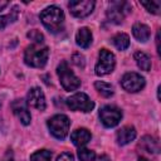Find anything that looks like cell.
I'll return each instance as SVG.
<instances>
[{
	"label": "cell",
	"mask_w": 161,
	"mask_h": 161,
	"mask_svg": "<svg viewBox=\"0 0 161 161\" xmlns=\"http://www.w3.org/2000/svg\"><path fill=\"white\" fill-rule=\"evenodd\" d=\"M40 20H42L43 25L49 31L58 33L63 29L64 13L60 8H58L55 5H50L40 13Z\"/></svg>",
	"instance_id": "1"
},
{
	"label": "cell",
	"mask_w": 161,
	"mask_h": 161,
	"mask_svg": "<svg viewBox=\"0 0 161 161\" xmlns=\"http://www.w3.org/2000/svg\"><path fill=\"white\" fill-rule=\"evenodd\" d=\"M49 57V49L40 47V44H31L25 49L24 60L28 65L34 68H43L47 64Z\"/></svg>",
	"instance_id": "2"
},
{
	"label": "cell",
	"mask_w": 161,
	"mask_h": 161,
	"mask_svg": "<svg viewBox=\"0 0 161 161\" xmlns=\"http://www.w3.org/2000/svg\"><path fill=\"white\" fill-rule=\"evenodd\" d=\"M69 127L70 121L65 114H55L48 119V128L50 133L58 140H63L67 137Z\"/></svg>",
	"instance_id": "3"
},
{
	"label": "cell",
	"mask_w": 161,
	"mask_h": 161,
	"mask_svg": "<svg viewBox=\"0 0 161 161\" xmlns=\"http://www.w3.org/2000/svg\"><path fill=\"white\" fill-rule=\"evenodd\" d=\"M57 74L59 77L60 84L65 91H75L80 86L79 78L70 70L67 62H62L57 68Z\"/></svg>",
	"instance_id": "4"
},
{
	"label": "cell",
	"mask_w": 161,
	"mask_h": 161,
	"mask_svg": "<svg viewBox=\"0 0 161 161\" xmlns=\"http://www.w3.org/2000/svg\"><path fill=\"white\" fill-rule=\"evenodd\" d=\"M116 65V58L113 53H111L107 49H101L98 54V62L96 64V74L97 75H106L111 73L114 69Z\"/></svg>",
	"instance_id": "5"
},
{
	"label": "cell",
	"mask_w": 161,
	"mask_h": 161,
	"mask_svg": "<svg viewBox=\"0 0 161 161\" xmlns=\"http://www.w3.org/2000/svg\"><path fill=\"white\" fill-rule=\"evenodd\" d=\"M67 106L72 111H80V112H91L94 107V102L86 94V93H75L67 98Z\"/></svg>",
	"instance_id": "6"
},
{
	"label": "cell",
	"mask_w": 161,
	"mask_h": 161,
	"mask_svg": "<svg viewBox=\"0 0 161 161\" xmlns=\"http://www.w3.org/2000/svg\"><path fill=\"white\" fill-rule=\"evenodd\" d=\"M122 118V111L116 106H104L99 109V119L106 127H114Z\"/></svg>",
	"instance_id": "7"
},
{
	"label": "cell",
	"mask_w": 161,
	"mask_h": 161,
	"mask_svg": "<svg viewBox=\"0 0 161 161\" xmlns=\"http://www.w3.org/2000/svg\"><path fill=\"white\" fill-rule=\"evenodd\" d=\"M131 11V6L128 3H123V1H113L111 3L108 10H107V16L109 19V21L114 23V24H121L126 16L127 13Z\"/></svg>",
	"instance_id": "8"
},
{
	"label": "cell",
	"mask_w": 161,
	"mask_h": 161,
	"mask_svg": "<svg viewBox=\"0 0 161 161\" xmlns=\"http://www.w3.org/2000/svg\"><path fill=\"white\" fill-rule=\"evenodd\" d=\"M121 86L123 87L125 91L135 93V92L141 91L145 87V78L141 74L135 73V72L126 73L121 79Z\"/></svg>",
	"instance_id": "9"
},
{
	"label": "cell",
	"mask_w": 161,
	"mask_h": 161,
	"mask_svg": "<svg viewBox=\"0 0 161 161\" xmlns=\"http://www.w3.org/2000/svg\"><path fill=\"white\" fill-rule=\"evenodd\" d=\"M68 8L73 16L86 18L93 11L94 1L93 0H73V1H69Z\"/></svg>",
	"instance_id": "10"
},
{
	"label": "cell",
	"mask_w": 161,
	"mask_h": 161,
	"mask_svg": "<svg viewBox=\"0 0 161 161\" xmlns=\"http://www.w3.org/2000/svg\"><path fill=\"white\" fill-rule=\"evenodd\" d=\"M11 109H13L14 114L20 119V122L24 126H28L30 123L31 116H30V112L28 109V106H26L25 101H23V99H15L11 103Z\"/></svg>",
	"instance_id": "11"
},
{
	"label": "cell",
	"mask_w": 161,
	"mask_h": 161,
	"mask_svg": "<svg viewBox=\"0 0 161 161\" xmlns=\"http://www.w3.org/2000/svg\"><path fill=\"white\" fill-rule=\"evenodd\" d=\"M28 103L39 111H44L47 107V102H45V97H44L43 91L38 87L31 88L28 93Z\"/></svg>",
	"instance_id": "12"
},
{
	"label": "cell",
	"mask_w": 161,
	"mask_h": 161,
	"mask_svg": "<svg viewBox=\"0 0 161 161\" xmlns=\"http://www.w3.org/2000/svg\"><path fill=\"white\" fill-rule=\"evenodd\" d=\"M136 137V130L133 126H125L117 131V143L125 146L133 141Z\"/></svg>",
	"instance_id": "13"
},
{
	"label": "cell",
	"mask_w": 161,
	"mask_h": 161,
	"mask_svg": "<svg viewBox=\"0 0 161 161\" xmlns=\"http://www.w3.org/2000/svg\"><path fill=\"white\" fill-rule=\"evenodd\" d=\"M91 138H92V135H91V132H89L88 130H86V128H77L75 131H73V132L70 133V140H72V142H73L75 146H78V147H82V146L87 145V143L91 141Z\"/></svg>",
	"instance_id": "14"
},
{
	"label": "cell",
	"mask_w": 161,
	"mask_h": 161,
	"mask_svg": "<svg viewBox=\"0 0 161 161\" xmlns=\"http://www.w3.org/2000/svg\"><path fill=\"white\" fill-rule=\"evenodd\" d=\"M75 43L80 47V48H88L92 44V33L88 28L83 26L77 31L75 35Z\"/></svg>",
	"instance_id": "15"
},
{
	"label": "cell",
	"mask_w": 161,
	"mask_h": 161,
	"mask_svg": "<svg viewBox=\"0 0 161 161\" xmlns=\"http://www.w3.org/2000/svg\"><path fill=\"white\" fill-rule=\"evenodd\" d=\"M132 34L133 36L138 40V42H147L148 38H150V28L145 24H141V23H137L133 25L132 28Z\"/></svg>",
	"instance_id": "16"
},
{
	"label": "cell",
	"mask_w": 161,
	"mask_h": 161,
	"mask_svg": "<svg viewBox=\"0 0 161 161\" xmlns=\"http://www.w3.org/2000/svg\"><path fill=\"white\" fill-rule=\"evenodd\" d=\"M140 147L142 150H145L146 152H150V153H157L160 151L158 141L151 136H145L140 142Z\"/></svg>",
	"instance_id": "17"
},
{
	"label": "cell",
	"mask_w": 161,
	"mask_h": 161,
	"mask_svg": "<svg viewBox=\"0 0 161 161\" xmlns=\"http://www.w3.org/2000/svg\"><path fill=\"white\" fill-rule=\"evenodd\" d=\"M135 60H136L138 68H141L142 70L148 72L151 69V58L148 54H146L143 52H136L135 53Z\"/></svg>",
	"instance_id": "18"
},
{
	"label": "cell",
	"mask_w": 161,
	"mask_h": 161,
	"mask_svg": "<svg viewBox=\"0 0 161 161\" xmlns=\"http://www.w3.org/2000/svg\"><path fill=\"white\" fill-rule=\"evenodd\" d=\"M112 43L119 50H125L130 47V36L125 33H118L112 38Z\"/></svg>",
	"instance_id": "19"
},
{
	"label": "cell",
	"mask_w": 161,
	"mask_h": 161,
	"mask_svg": "<svg viewBox=\"0 0 161 161\" xmlns=\"http://www.w3.org/2000/svg\"><path fill=\"white\" fill-rule=\"evenodd\" d=\"M94 87H96V89L98 91V93H99L101 96L106 97V98L113 96V87H112L109 83H107V82L97 80V82L94 83Z\"/></svg>",
	"instance_id": "20"
},
{
	"label": "cell",
	"mask_w": 161,
	"mask_h": 161,
	"mask_svg": "<svg viewBox=\"0 0 161 161\" xmlns=\"http://www.w3.org/2000/svg\"><path fill=\"white\" fill-rule=\"evenodd\" d=\"M16 19H18V6H14V8L10 10L9 14L0 16V30L4 29V28H5L6 25H9L10 23L15 21Z\"/></svg>",
	"instance_id": "21"
},
{
	"label": "cell",
	"mask_w": 161,
	"mask_h": 161,
	"mask_svg": "<svg viewBox=\"0 0 161 161\" xmlns=\"http://www.w3.org/2000/svg\"><path fill=\"white\" fill-rule=\"evenodd\" d=\"M50 160H52V152L48 150L36 151L30 156V161H50Z\"/></svg>",
	"instance_id": "22"
},
{
	"label": "cell",
	"mask_w": 161,
	"mask_h": 161,
	"mask_svg": "<svg viewBox=\"0 0 161 161\" xmlns=\"http://www.w3.org/2000/svg\"><path fill=\"white\" fill-rule=\"evenodd\" d=\"M78 157L80 161H93L96 158V153L92 150H87V148H80L78 151Z\"/></svg>",
	"instance_id": "23"
},
{
	"label": "cell",
	"mask_w": 161,
	"mask_h": 161,
	"mask_svg": "<svg viewBox=\"0 0 161 161\" xmlns=\"http://www.w3.org/2000/svg\"><path fill=\"white\" fill-rule=\"evenodd\" d=\"M141 5L143 8H146V10L148 13L158 14V11H160V1H142Z\"/></svg>",
	"instance_id": "24"
},
{
	"label": "cell",
	"mask_w": 161,
	"mask_h": 161,
	"mask_svg": "<svg viewBox=\"0 0 161 161\" xmlns=\"http://www.w3.org/2000/svg\"><path fill=\"white\" fill-rule=\"evenodd\" d=\"M28 38H30L34 42V44H42L43 40H44L43 34L40 31H38V30H30L28 33Z\"/></svg>",
	"instance_id": "25"
},
{
	"label": "cell",
	"mask_w": 161,
	"mask_h": 161,
	"mask_svg": "<svg viewBox=\"0 0 161 161\" xmlns=\"http://www.w3.org/2000/svg\"><path fill=\"white\" fill-rule=\"evenodd\" d=\"M73 63L79 68H84V57L82 54H79V53L74 54L73 55Z\"/></svg>",
	"instance_id": "26"
},
{
	"label": "cell",
	"mask_w": 161,
	"mask_h": 161,
	"mask_svg": "<svg viewBox=\"0 0 161 161\" xmlns=\"http://www.w3.org/2000/svg\"><path fill=\"white\" fill-rule=\"evenodd\" d=\"M57 161H74V157L69 152H63L57 157Z\"/></svg>",
	"instance_id": "27"
},
{
	"label": "cell",
	"mask_w": 161,
	"mask_h": 161,
	"mask_svg": "<svg viewBox=\"0 0 161 161\" xmlns=\"http://www.w3.org/2000/svg\"><path fill=\"white\" fill-rule=\"evenodd\" d=\"M3 161H14L11 151H8V152H6L5 155H4V157H3Z\"/></svg>",
	"instance_id": "28"
},
{
	"label": "cell",
	"mask_w": 161,
	"mask_h": 161,
	"mask_svg": "<svg viewBox=\"0 0 161 161\" xmlns=\"http://www.w3.org/2000/svg\"><path fill=\"white\" fill-rule=\"evenodd\" d=\"M97 161H111V158L107 156V155H102V156H99L98 157V160Z\"/></svg>",
	"instance_id": "29"
},
{
	"label": "cell",
	"mask_w": 161,
	"mask_h": 161,
	"mask_svg": "<svg viewBox=\"0 0 161 161\" xmlns=\"http://www.w3.org/2000/svg\"><path fill=\"white\" fill-rule=\"evenodd\" d=\"M6 5H8V1H0V10L4 9Z\"/></svg>",
	"instance_id": "30"
},
{
	"label": "cell",
	"mask_w": 161,
	"mask_h": 161,
	"mask_svg": "<svg viewBox=\"0 0 161 161\" xmlns=\"http://www.w3.org/2000/svg\"><path fill=\"white\" fill-rule=\"evenodd\" d=\"M137 161H148L147 158H145V157H138V160Z\"/></svg>",
	"instance_id": "31"
}]
</instances>
